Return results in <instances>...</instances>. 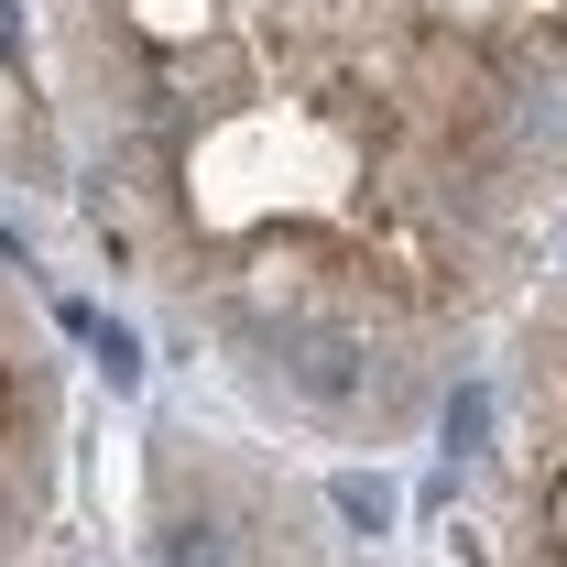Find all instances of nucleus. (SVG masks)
Segmentation results:
<instances>
[{
	"label": "nucleus",
	"instance_id": "f257e3e1",
	"mask_svg": "<svg viewBox=\"0 0 567 567\" xmlns=\"http://www.w3.org/2000/svg\"><path fill=\"white\" fill-rule=\"evenodd\" d=\"M274 360H284V393L306 415H328V425L360 415V382H371V339L360 328H274Z\"/></svg>",
	"mask_w": 567,
	"mask_h": 567
},
{
	"label": "nucleus",
	"instance_id": "f03ea898",
	"mask_svg": "<svg viewBox=\"0 0 567 567\" xmlns=\"http://www.w3.org/2000/svg\"><path fill=\"white\" fill-rule=\"evenodd\" d=\"M153 567H240V535H229L218 513H164V535H153Z\"/></svg>",
	"mask_w": 567,
	"mask_h": 567
},
{
	"label": "nucleus",
	"instance_id": "7ed1b4c3",
	"mask_svg": "<svg viewBox=\"0 0 567 567\" xmlns=\"http://www.w3.org/2000/svg\"><path fill=\"white\" fill-rule=\"evenodd\" d=\"M328 502L350 513L360 535H382V524H393V481H371V470H339V481H328Z\"/></svg>",
	"mask_w": 567,
	"mask_h": 567
},
{
	"label": "nucleus",
	"instance_id": "20e7f679",
	"mask_svg": "<svg viewBox=\"0 0 567 567\" xmlns=\"http://www.w3.org/2000/svg\"><path fill=\"white\" fill-rule=\"evenodd\" d=\"M447 447H458V458H481V447H492V393H481V382H458V393H447Z\"/></svg>",
	"mask_w": 567,
	"mask_h": 567
},
{
	"label": "nucleus",
	"instance_id": "39448f33",
	"mask_svg": "<svg viewBox=\"0 0 567 567\" xmlns=\"http://www.w3.org/2000/svg\"><path fill=\"white\" fill-rule=\"evenodd\" d=\"M87 339H99V360H110V382H132V371H142V350L121 339V328H87Z\"/></svg>",
	"mask_w": 567,
	"mask_h": 567
}]
</instances>
